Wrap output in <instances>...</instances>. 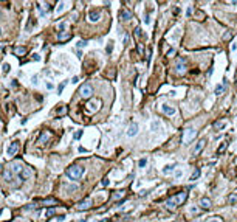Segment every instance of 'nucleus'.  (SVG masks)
Masks as SVG:
<instances>
[{
    "label": "nucleus",
    "instance_id": "obj_49",
    "mask_svg": "<svg viewBox=\"0 0 237 222\" xmlns=\"http://www.w3.org/2000/svg\"><path fill=\"white\" fill-rule=\"evenodd\" d=\"M186 14H188V16H191V14H192V8H189V9L186 11Z\"/></svg>",
    "mask_w": 237,
    "mask_h": 222
},
{
    "label": "nucleus",
    "instance_id": "obj_20",
    "mask_svg": "<svg viewBox=\"0 0 237 222\" xmlns=\"http://www.w3.org/2000/svg\"><path fill=\"white\" fill-rule=\"evenodd\" d=\"M11 169L14 171V174H20L22 172V163H12Z\"/></svg>",
    "mask_w": 237,
    "mask_h": 222
},
{
    "label": "nucleus",
    "instance_id": "obj_45",
    "mask_svg": "<svg viewBox=\"0 0 237 222\" xmlns=\"http://www.w3.org/2000/svg\"><path fill=\"white\" fill-rule=\"evenodd\" d=\"M112 50H113V48H112V44H110V45H109V47H107V53H109V54H110V53H112Z\"/></svg>",
    "mask_w": 237,
    "mask_h": 222
},
{
    "label": "nucleus",
    "instance_id": "obj_34",
    "mask_svg": "<svg viewBox=\"0 0 237 222\" xmlns=\"http://www.w3.org/2000/svg\"><path fill=\"white\" fill-rule=\"evenodd\" d=\"M228 200H229V204H235V202H237V196H235V194H232V196H229V199H228Z\"/></svg>",
    "mask_w": 237,
    "mask_h": 222
},
{
    "label": "nucleus",
    "instance_id": "obj_51",
    "mask_svg": "<svg viewBox=\"0 0 237 222\" xmlns=\"http://www.w3.org/2000/svg\"><path fill=\"white\" fill-rule=\"evenodd\" d=\"M0 34H2V30H0Z\"/></svg>",
    "mask_w": 237,
    "mask_h": 222
},
{
    "label": "nucleus",
    "instance_id": "obj_29",
    "mask_svg": "<svg viewBox=\"0 0 237 222\" xmlns=\"http://www.w3.org/2000/svg\"><path fill=\"white\" fill-rule=\"evenodd\" d=\"M223 90H225V86H223V84L217 86V87H215V95H220V93H222Z\"/></svg>",
    "mask_w": 237,
    "mask_h": 222
},
{
    "label": "nucleus",
    "instance_id": "obj_35",
    "mask_svg": "<svg viewBox=\"0 0 237 222\" xmlns=\"http://www.w3.org/2000/svg\"><path fill=\"white\" fill-rule=\"evenodd\" d=\"M138 165H140L141 168H143V166H146V165H147V158H141L140 161H138Z\"/></svg>",
    "mask_w": 237,
    "mask_h": 222
},
{
    "label": "nucleus",
    "instance_id": "obj_26",
    "mask_svg": "<svg viewBox=\"0 0 237 222\" xmlns=\"http://www.w3.org/2000/svg\"><path fill=\"white\" fill-rule=\"evenodd\" d=\"M123 196H124V191H116V193L113 194V199H115V200H120Z\"/></svg>",
    "mask_w": 237,
    "mask_h": 222
},
{
    "label": "nucleus",
    "instance_id": "obj_22",
    "mask_svg": "<svg viewBox=\"0 0 237 222\" xmlns=\"http://www.w3.org/2000/svg\"><path fill=\"white\" fill-rule=\"evenodd\" d=\"M226 148H228V143H226V141H222L220 146H219V149H217V154H223L226 151Z\"/></svg>",
    "mask_w": 237,
    "mask_h": 222
},
{
    "label": "nucleus",
    "instance_id": "obj_32",
    "mask_svg": "<svg viewBox=\"0 0 237 222\" xmlns=\"http://www.w3.org/2000/svg\"><path fill=\"white\" fill-rule=\"evenodd\" d=\"M65 86H67V81H64V83H62L61 86H59V87H57V93H59V95H61V93H62V90H64V87H65Z\"/></svg>",
    "mask_w": 237,
    "mask_h": 222
},
{
    "label": "nucleus",
    "instance_id": "obj_23",
    "mask_svg": "<svg viewBox=\"0 0 237 222\" xmlns=\"http://www.w3.org/2000/svg\"><path fill=\"white\" fill-rule=\"evenodd\" d=\"M65 113H67V107H65V106L57 107V115H59V116H62V115H65Z\"/></svg>",
    "mask_w": 237,
    "mask_h": 222
},
{
    "label": "nucleus",
    "instance_id": "obj_40",
    "mask_svg": "<svg viewBox=\"0 0 237 222\" xmlns=\"http://www.w3.org/2000/svg\"><path fill=\"white\" fill-rule=\"evenodd\" d=\"M175 53H177V51H175L174 48H170V50L167 51V57H170V56H175Z\"/></svg>",
    "mask_w": 237,
    "mask_h": 222
},
{
    "label": "nucleus",
    "instance_id": "obj_12",
    "mask_svg": "<svg viewBox=\"0 0 237 222\" xmlns=\"http://www.w3.org/2000/svg\"><path fill=\"white\" fill-rule=\"evenodd\" d=\"M91 207V199H85V200H82V202H79L77 204V210H88Z\"/></svg>",
    "mask_w": 237,
    "mask_h": 222
},
{
    "label": "nucleus",
    "instance_id": "obj_46",
    "mask_svg": "<svg viewBox=\"0 0 237 222\" xmlns=\"http://www.w3.org/2000/svg\"><path fill=\"white\" fill-rule=\"evenodd\" d=\"M3 70H5V72H8V70H9V65H8V64H5V65H3Z\"/></svg>",
    "mask_w": 237,
    "mask_h": 222
},
{
    "label": "nucleus",
    "instance_id": "obj_24",
    "mask_svg": "<svg viewBox=\"0 0 237 222\" xmlns=\"http://www.w3.org/2000/svg\"><path fill=\"white\" fill-rule=\"evenodd\" d=\"M65 6H67V2H61V3L57 5V9H56V11H57V13H62Z\"/></svg>",
    "mask_w": 237,
    "mask_h": 222
},
{
    "label": "nucleus",
    "instance_id": "obj_44",
    "mask_svg": "<svg viewBox=\"0 0 237 222\" xmlns=\"http://www.w3.org/2000/svg\"><path fill=\"white\" fill-rule=\"evenodd\" d=\"M156 126H158L156 121H153V123H152V131H156Z\"/></svg>",
    "mask_w": 237,
    "mask_h": 222
},
{
    "label": "nucleus",
    "instance_id": "obj_37",
    "mask_svg": "<svg viewBox=\"0 0 237 222\" xmlns=\"http://www.w3.org/2000/svg\"><path fill=\"white\" fill-rule=\"evenodd\" d=\"M65 27H67V24H65V22H61V24H59V30H61V33H64V31H65Z\"/></svg>",
    "mask_w": 237,
    "mask_h": 222
},
{
    "label": "nucleus",
    "instance_id": "obj_39",
    "mask_svg": "<svg viewBox=\"0 0 237 222\" xmlns=\"http://www.w3.org/2000/svg\"><path fill=\"white\" fill-rule=\"evenodd\" d=\"M135 36H136V37H141V28H140V27L135 28Z\"/></svg>",
    "mask_w": 237,
    "mask_h": 222
},
{
    "label": "nucleus",
    "instance_id": "obj_1",
    "mask_svg": "<svg viewBox=\"0 0 237 222\" xmlns=\"http://www.w3.org/2000/svg\"><path fill=\"white\" fill-rule=\"evenodd\" d=\"M186 199H188V193L186 191H180V193H177L175 196H172L170 199L166 200V207L169 210H175L178 205H183L186 202Z\"/></svg>",
    "mask_w": 237,
    "mask_h": 222
},
{
    "label": "nucleus",
    "instance_id": "obj_8",
    "mask_svg": "<svg viewBox=\"0 0 237 222\" xmlns=\"http://www.w3.org/2000/svg\"><path fill=\"white\" fill-rule=\"evenodd\" d=\"M205 146H206V138H200V140H199V143L195 145L194 152H192V154H194V157H195V155H199V154L205 149Z\"/></svg>",
    "mask_w": 237,
    "mask_h": 222
},
{
    "label": "nucleus",
    "instance_id": "obj_2",
    "mask_svg": "<svg viewBox=\"0 0 237 222\" xmlns=\"http://www.w3.org/2000/svg\"><path fill=\"white\" fill-rule=\"evenodd\" d=\"M84 166H81V165H71L70 168H67V171H65V174L71 179V180H79L82 176H84Z\"/></svg>",
    "mask_w": 237,
    "mask_h": 222
},
{
    "label": "nucleus",
    "instance_id": "obj_3",
    "mask_svg": "<svg viewBox=\"0 0 237 222\" xmlns=\"http://www.w3.org/2000/svg\"><path fill=\"white\" fill-rule=\"evenodd\" d=\"M195 137H197V131H195L194 127H188V129H185L183 137H181L183 145H189V143H191V141H192Z\"/></svg>",
    "mask_w": 237,
    "mask_h": 222
},
{
    "label": "nucleus",
    "instance_id": "obj_4",
    "mask_svg": "<svg viewBox=\"0 0 237 222\" xmlns=\"http://www.w3.org/2000/svg\"><path fill=\"white\" fill-rule=\"evenodd\" d=\"M101 106H102V101L101 99H93V101H90V103L85 106V109H87V113H95L98 109H101Z\"/></svg>",
    "mask_w": 237,
    "mask_h": 222
},
{
    "label": "nucleus",
    "instance_id": "obj_21",
    "mask_svg": "<svg viewBox=\"0 0 237 222\" xmlns=\"http://www.w3.org/2000/svg\"><path fill=\"white\" fill-rule=\"evenodd\" d=\"M14 53L17 56H23V54H27V48L25 47H17V48H14Z\"/></svg>",
    "mask_w": 237,
    "mask_h": 222
},
{
    "label": "nucleus",
    "instance_id": "obj_31",
    "mask_svg": "<svg viewBox=\"0 0 237 222\" xmlns=\"http://www.w3.org/2000/svg\"><path fill=\"white\" fill-rule=\"evenodd\" d=\"M214 127H215V129H223V127H225V123H220V121H215V123H214Z\"/></svg>",
    "mask_w": 237,
    "mask_h": 222
},
{
    "label": "nucleus",
    "instance_id": "obj_6",
    "mask_svg": "<svg viewBox=\"0 0 237 222\" xmlns=\"http://www.w3.org/2000/svg\"><path fill=\"white\" fill-rule=\"evenodd\" d=\"M31 176H33V169H31L30 166H27V168H23V169H22V172H20V174H17V179L20 180V182H23V180H28Z\"/></svg>",
    "mask_w": 237,
    "mask_h": 222
},
{
    "label": "nucleus",
    "instance_id": "obj_42",
    "mask_svg": "<svg viewBox=\"0 0 237 222\" xmlns=\"http://www.w3.org/2000/svg\"><path fill=\"white\" fill-rule=\"evenodd\" d=\"M209 222H223V219H222V217H212Z\"/></svg>",
    "mask_w": 237,
    "mask_h": 222
},
{
    "label": "nucleus",
    "instance_id": "obj_48",
    "mask_svg": "<svg viewBox=\"0 0 237 222\" xmlns=\"http://www.w3.org/2000/svg\"><path fill=\"white\" fill-rule=\"evenodd\" d=\"M138 51H140V53H144V50H143V47H141V45H138Z\"/></svg>",
    "mask_w": 237,
    "mask_h": 222
},
{
    "label": "nucleus",
    "instance_id": "obj_11",
    "mask_svg": "<svg viewBox=\"0 0 237 222\" xmlns=\"http://www.w3.org/2000/svg\"><path fill=\"white\" fill-rule=\"evenodd\" d=\"M17 151H19V141H12L8 148V157H14Z\"/></svg>",
    "mask_w": 237,
    "mask_h": 222
},
{
    "label": "nucleus",
    "instance_id": "obj_10",
    "mask_svg": "<svg viewBox=\"0 0 237 222\" xmlns=\"http://www.w3.org/2000/svg\"><path fill=\"white\" fill-rule=\"evenodd\" d=\"M101 17V11L99 9H91L88 13V19H90V22H98Z\"/></svg>",
    "mask_w": 237,
    "mask_h": 222
},
{
    "label": "nucleus",
    "instance_id": "obj_15",
    "mask_svg": "<svg viewBox=\"0 0 237 222\" xmlns=\"http://www.w3.org/2000/svg\"><path fill=\"white\" fill-rule=\"evenodd\" d=\"M3 177H5V180L6 182H14L16 179H14V171L9 168V169H6L5 172H3Z\"/></svg>",
    "mask_w": 237,
    "mask_h": 222
},
{
    "label": "nucleus",
    "instance_id": "obj_17",
    "mask_svg": "<svg viewBox=\"0 0 237 222\" xmlns=\"http://www.w3.org/2000/svg\"><path fill=\"white\" fill-rule=\"evenodd\" d=\"M200 207H202L203 210H209V208H211V200H209L208 197H202V199H200Z\"/></svg>",
    "mask_w": 237,
    "mask_h": 222
},
{
    "label": "nucleus",
    "instance_id": "obj_36",
    "mask_svg": "<svg viewBox=\"0 0 237 222\" xmlns=\"http://www.w3.org/2000/svg\"><path fill=\"white\" fill-rule=\"evenodd\" d=\"M232 37V33L231 31H228V33H225V36H223V40H229Z\"/></svg>",
    "mask_w": 237,
    "mask_h": 222
},
{
    "label": "nucleus",
    "instance_id": "obj_9",
    "mask_svg": "<svg viewBox=\"0 0 237 222\" xmlns=\"http://www.w3.org/2000/svg\"><path fill=\"white\" fill-rule=\"evenodd\" d=\"M133 17V13L129 9V8H123L121 13H120V19L123 20V22H126V20H130Z\"/></svg>",
    "mask_w": 237,
    "mask_h": 222
},
{
    "label": "nucleus",
    "instance_id": "obj_7",
    "mask_svg": "<svg viewBox=\"0 0 237 222\" xmlns=\"http://www.w3.org/2000/svg\"><path fill=\"white\" fill-rule=\"evenodd\" d=\"M175 70H177V73H178V75L186 73V59H178V61H177Z\"/></svg>",
    "mask_w": 237,
    "mask_h": 222
},
{
    "label": "nucleus",
    "instance_id": "obj_25",
    "mask_svg": "<svg viewBox=\"0 0 237 222\" xmlns=\"http://www.w3.org/2000/svg\"><path fill=\"white\" fill-rule=\"evenodd\" d=\"M200 174H202L200 169H195V172H192V176H191V180H197V179L200 177Z\"/></svg>",
    "mask_w": 237,
    "mask_h": 222
},
{
    "label": "nucleus",
    "instance_id": "obj_33",
    "mask_svg": "<svg viewBox=\"0 0 237 222\" xmlns=\"http://www.w3.org/2000/svg\"><path fill=\"white\" fill-rule=\"evenodd\" d=\"M87 45V40H79L77 42V48H84Z\"/></svg>",
    "mask_w": 237,
    "mask_h": 222
},
{
    "label": "nucleus",
    "instance_id": "obj_27",
    "mask_svg": "<svg viewBox=\"0 0 237 222\" xmlns=\"http://www.w3.org/2000/svg\"><path fill=\"white\" fill-rule=\"evenodd\" d=\"M174 168H175V163H174V165H170V166H169V165H167V166H164V169H163V174H169V172H170Z\"/></svg>",
    "mask_w": 237,
    "mask_h": 222
},
{
    "label": "nucleus",
    "instance_id": "obj_13",
    "mask_svg": "<svg viewBox=\"0 0 237 222\" xmlns=\"http://www.w3.org/2000/svg\"><path fill=\"white\" fill-rule=\"evenodd\" d=\"M136 134H138V124H136V123H132V124L129 126V129H127V137L132 138V137H135Z\"/></svg>",
    "mask_w": 237,
    "mask_h": 222
},
{
    "label": "nucleus",
    "instance_id": "obj_16",
    "mask_svg": "<svg viewBox=\"0 0 237 222\" xmlns=\"http://www.w3.org/2000/svg\"><path fill=\"white\" fill-rule=\"evenodd\" d=\"M39 204L44 205V207H54V205L57 204V200H56V199H45V200H41Z\"/></svg>",
    "mask_w": 237,
    "mask_h": 222
},
{
    "label": "nucleus",
    "instance_id": "obj_5",
    "mask_svg": "<svg viewBox=\"0 0 237 222\" xmlns=\"http://www.w3.org/2000/svg\"><path fill=\"white\" fill-rule=\"evenodd\" d=\"M79 93H81V96L84 99H88L91 95H93V87L90 84H82L81 89H79Z\"/></svg>",
    "mask_w": 237,
    "mask_h": 222
},
{
    "label": "nucleus",
    "instance_id": "obj_18",
    "mask_svg": "<svg viewBox=\"0 0 237 222\" xmlns=\"http://www.w3.org/2000/svg\"><path fill=\"white\" fill-rule=\"evenodd\" d=\"M50 138H51V134H50V132H44V134L41 135V138H39V145H45Z\"/></svg>",
    "mask_w": 237,
    "mask_h": 222
},
{
    "label": "nucleus",
    "instance_id": "obj_38",
    "mask_svg": "<svg viewBox=\"0 0 237 222\" xmlns=\"http://www.w3.org/2000/svg\"><path fill=\"white\" fill-rule=\"evenodd\" d=\"M150 54H152V50H150V48H147V54H146V61H147V64L150 62Z\"/></svg>",
    "mask_w": 237,
    "mask_h": 222
},
{
    "label": "nucleus",
    "instance_id": "obj_50",
    "mask_svg": "<svg viewBox=\"0 0 237 222\" xmlns=\"http://www.w3.org/2000/svg\"><path fill=\"white\" fill-rule=\"evenodd\" d=\"M33 59L34 61H39V54H33Z\"/></svg>",
    "mask_w": 237,
    "mask_h": 222
},
{
    "label": "nucleus",
    "instance_id": "obj_14",
    "mask_svg": "<svg viewBox=\"0 0 237 222\" xmlns=\"http://www.w3.org/2000/svg\"><path fill=\"white\" fill-rule=\"evenodd\" d=\"M161 112H163L164 115H167V116H172V115L175 113V109H174L172 106H169V104H163V109H161Z\"/></svg>",
    "mask_w": 237,
    "mask_h": 222
},
{
    "label": "nucleus",
    "instance_id": "obj_47",
    "mask_svg": "<svg viewBox=\"0 0 237 222\" xmlns=\"http://www.w3.org/2000/svg\"><path fill=\"white\" fill-rule=\"evenodd\" d=\"M180 176H181V171H177V172H175V177H177V179H178Z\"/></svg>",
    "mask_w": 237,
    "mask_h": 222
},
{
    "label": "nucleus",
    "instance_id": "obj_41",
    "mask_svg": "<svg viewBox=\"0 0 237 222\" xmlns=\"http://www.w3.org/2000/svg\"><path fill=\"white\" fill-rule=\"evenodd\" d=\"M81 135H82V131H77L74 134V140H79V138H81Z\"/></svg>",
    "mask_w": 237,
    "mask_h": 222
},
{
    "label": "nucleus",
    "instance_id": "obj_19",
    "mask_svg": "<svg viewBox=\"0 0 237 222\" xmlns=\"http://www.w3.org/2000/svg\"><path fill=\"white\" fill-rule=\"evenodd\" d=\"M71 36H73V34H68V33L64 31V33H59V34H57V39H59V42H67V40H68Z\"/></svg>",
    "mask_w": 237,
    "mask_h": 222
},
{
    "label": "nucleus",
    "instance_id": "obj_43",
    "mask_svg": "<svg viewBox=\"0 0 237 222\" xmlns=\"http://www.w3.org/2000/svg\"><path fill=\"white\" fill-rule=\"evenodd\" d=\"M107 185H109V179L104 177V179H102V186H107Z\"/></svg>",
    "mask_w": 237,
    "mask_h": 222
},
{
    "label": "nucleus",
    "instance_id": "obj_28",
    "mask_svg": "<svg viewBox=\"0 0 237 222\" xmlns=\"http://www.w3.org/2000/svg\"><path fill=\"white\" fill-rule=\"evenodd\" d=\"M54 213H56V208H53V207L48 208V210H47V219H50L51 216H54Z\"/></svg>",
    "mask_w": 237,
    "mask_h": 222
},
{
    "label": "nucleus",
    "instance_id": "obj_30",
    "mask_svg": "<svg viewBox=\"0 0 237 222\" xmlns=\"http://www.w3.org/2000/svg\"><path fill=\"white\" fill-rule=\"evenodd\" d=\"M195 17L199 19V20H203V19H205V13H203V11H197V13H195Z\"/></svg>",
    "mask_w": 237,
    "mask_h": 222
}]
</instances>
